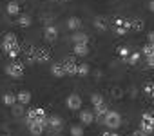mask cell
<instances>
[{
    "instance_id": "obj_14",
    "label": "cell",
    "mask_w": 154,
    "mask_h": 136,
    "mask_svg": "<svg viewBox=\"0 0 154 136\" xmlns=\"http://www.w3.org/2000/svg\"><path fill=\"white\" fill-rule=\"evenodd\" d=\"M15 96H17V104H20L24 107H27L31 104V98H33L29 91H18V93H15Z\"/></svg>"
},
{
    "instance_id": "obj_3",
    "label": "cell",
    "mask_w": 154,
    "mask_h": 136,
    "mask_svg": "<svg viewBox=\"0 0 154 136\" xmlns=\"http://www.w3.org/2000/svg\"><path fill=\"white\" fill-rule=\"evenodd\" d=\"M4 73L9 76V78H15V80H20L26 73V63L20 60V58H15V60H9L6 65H4Z\"/></svg>"
},
{
    "instance_id": "obj_7",
    "label": "cell",
    "mask_w": 154,
    "mask_h": 136,
    "mask_svg": "<svg viewBox=\"0 0 154 136\" xmlns=\"http://www.w3.org/2000/svg\"><path fill=\"white\" fill-rule=\"evenodd\" d=\"M45 131H49L53 136H58L63 131V120L58 114H47V127Z\"/></svg>"
},
{
    "instance_id": "obj_34",
    "label": "cell",
    "mask_w": 154,
    "mask_h": 136,
    "mask_svg": "<svg viewBox=\"0 0 154 136\" xmlns=\"http://www.w3.org/2000/svg\"><path fill=\"white\" fill-rule=\"evenodd\" d=\"M131 96H132V98L138 96V89H136V87H131Z\"/></svg>"
},
{
    "instance_id": "obj_23",
    "label": "cell",
    "mask_w": 154,
    "mask_h": 136,
    "mask_svg": "<svg viewBox=\"0 0 154 136\" xmlns=\"http://www.w3.org/2000/svg\"><path fill=\"white\" fill-rule=\"evenodd\" d=\"M89 73H91V67H89V63H85V62H78V69H76V76L85 78Z\"/></svg>"
},
{
    "instance_id": "obj_27",
    "label": "cell",
    "mask_w": 154,
    "mask_h": 136,
    "mask_svg": "<svg viewBox=\"0 0 154 136\" xmlns=\"http://www.w3.org/2000/svg\"><path fill=\"white\" fill-rule=\"evenodd\" d=\"M143 94L152 100V96H154V84H152V82H145V85H143Z\"/></svg>"
},
{
    "instance_id": "obj_35",
    "label": "cell",
    "mask_w": 154,
    "mask_h": 136,
    "mask_svg": "<svg viewBox=\"0 0 154 136\" xmlns=\"http://www.w3.org/2000/svg\"><path fill=\"white\" fill-rule=\"evenodd\" d=\"M131 136H147V134H143V132H141L140 129H136V131H134V132H132Z\"/></svg>"
},
{
    "instance_id": "obj_13",
    "label": "cell",
    "mask_w": 154,
    "mask_h": 136,
    "mask_svg": "<svg viewBox=\"0 0 154 136\" xmlns=\"http://www.w3.org/2000/svg\"><path fill=\"white\" fill-rule=\"evenodd\" d=\"M93 26H94V29H96V31H100V33H105V31L109 29V22H107V18H105V17H102V15L94 17Z\"/></svg>"
},
{
    "instance_id": "obj_38",
    "label": "cell",
    "mask_w": 154,
    "mask_h": 136,
    "mask_svg": "<svg viewBox=\"0 0 154 136\" xmlns=\"http://www.w3.org/2000/svg\"><path fill=\"white\" fill-rule=\"evenodd\" d=\"M51 2H58V0H51Z\"/></svg>"
},
{
    "instance_id": "obj_26",
    "label": "cell",
    "mask_w": 154,
    "mask_h": 136,
    "mask_svg": "<svg viewBox=\"0 0 154 136\" xmlns=\"http://www.w3.org/2000/svg\"><path fill=\"white\" fill-rule=\"evenodd\" d=\"M24 113H26V107H24V105H20V104H15V105L11 107V114H13L15 118H22V116H24Z\"/></svg>"
},
{
    "instance_id": "obj_4",
    "label": "cell",
    "mask_w": 154,
    "mask_h": 136,
    "mask_svg": "<svg viewBox=\"0 0 154 136\" xmlns=\"http://www.w3.org/2000/svg\"><path fill=\"white\" fill-rule=\"evenodd\" d=\"M102 125H105L109 131L120 129V125H122V114L118 111H114V109H109L103 114V118H102Z\"/></svg>"
},
{
    "instance_id": "obj_21",
    "label": "cell",
    "mask_w": 154,
    "mask_h": 136,
    "mask_svg": "<svg viewBox=\"0 0 154 136\" xmlns=\"http://www.w3.org/2000/svg\"><path fill=\"white\" fill-rule=\"evenodd\" d=\"M140 60H141V54H140V51H131V53L127 54V58L123 60V63H127V65H136Z\"/></svg>"
},
{
    "instance_id": "obj_20",
    "label": "cell",
    "mask_w": 154,
    "mask_h": 136,
    "mask_svg": "<svg viewBox=\"0 0 154 136\" xmlns=\"http://www.w3.org/2000/svg\"><path fill=\"white\" fill-rule=\"evenodd\" d=\"M51 75H53L54 78H63V76H65V71H63V67H62V62L51 63Z\"/></svg>"
},
{
    "instance_id": "obj_18",
    "label": "cell",
    "mask_w": 154,
    "mask_h": 136,
    "mask_svg": "<svg viewBox=\"0 0 154 136\" xmlns=\"http://www.w3.org/2000/svg\"><path fill=\"white\" fill-rule=\"evenodd\" d=\"M80 27H82V18H78V17H71V18H67V29L69 31H80Z\"/></svg>"
},
{
    "instance_id": "obj_25",
    "label": "cell",
    "mask_w": 154,
    "mask_h": 136,
    "mask_svg": "<svg viewBox=\"0 0 154 136\" xmlns=\"http://www.w3.org/2000/svg\"><path fill=\"white\" fill-rule=\"evenodd\" d=\"M2 104L8 105V107H13V105L17 104V96H15V93H4V94H2Z\"/></svg>"
},
{
    "instance_id": "obj_15",
    "label": "cell",
    "mask_w": 154,
    "mask_h": 136,
    "mask_svg": "<svg viewBox=\"0 0 154 136\" xmlns=\"http://www.w3.org/2000/svg\"><path fill=\"white\" fill-rule=\"evenodd\" d=\"M80 122L82 125H91L94 123V114L91 109H80Z\"/></svg>"
},
{
    "instance_id": "obj_11",
    "label": "cell",
    "mask_w": 154,
    "mask_h": 136,
    "mask_svg": "<svg viewBox=\"0 0 154 136\" xmlns=\"http://www.w3.org/2000/svg\"><path fill=\"white\" fill-rule=\"evenodd\" d=\"M58 35H60V29H58V26L56 24H45V27H44V38L47 40V42H56L58 40Z\"/></svg>"
},
{
    "instance_id": "obj_30",
    "label": "cell",
    "mask_w": 154,
    "mask_h": 136,
    "mask_svg": "<svg viewBox=\"0 0 154 136\" xmlns=\"http://www.w3.org/2000/svg\"><path fill=\"white\" fill-rule=\"evenodd\" d=\"M111 96H112L114 100L122 98V96H123V89H122V87H112V89H111Z\"/></svg>"
},
{
    "instance_id": "obj_24",
    "label": "cell",
    "mask_w": 154,
    "mask_h": 136,
    "mask_svg": "<svg viewBox=\"0 0 154 136\" xmlns=\"http://www.w3.org/2000/svg\"><path fill=\"white\" fill-rule=\"evenodd\" d=\"M17 24L20 26V27H24V29H27V27H31L33 26V18L29 17V15H18V20H17Z\"/></svg>"
},
{
    "instance_id": "obj_33",
    "label": "cell",
    "mask_w": 154,
    "mask_h": 136,
    "mask_svg": "<svg viewBox=\"0 0 154 136\" xmlns=\"http://www.w3.org/2000/svg\"><path fill=\"white\" fill-rule=\"evenodd\" d=\"M147 44H154V33L152 31H149V35H147Z\"/></svg>"
},
{
    "instance_id": "obj_31",
    "label": "cell",
    "mask_w": 154,
    "mask_h": 136,
    "mask_svg": "<svg viewBox=\"0 0 154 136\" xmlns=\"http://www.w3.org/2000/svg\"><path fill=\"white\" fill-rule=\"evenodd\" d=\"M129 53H131V49H129V47H125V45H122V47H118V54L122 56V60H125Z\"/></svg>"
},
{
    "instance_id": "obj_12",
    "label": "cell",
    "mask_w": 154,
    "mask_h": 136,
    "mask_svg": "<svg viewBox=\"0 0 154 136\" xmlns=\"http://www.w3.org/2000/svg\"><path fill=\"white\" fill-rule=\"evenodd\" d=\"M33 58H35V63H44L51 60V53L45 47H33Z\"/></svg>"
},
{
    "instance_id": "obj_17",
    "label": "cell",
    "mask_w": 154,
    "mask_h": 136,
    "mask_svg": "<svg viewBox=\"0 0 154 136\" xmlns=\"http://www.w3.org/2000/svg\"><path fill=\"white\" fill-rule=\"evenodd\" d=\"M6 11H8V15H11V17H18L20 11H22V6L18 4V0H11V2L6 6Z\"/></svg>"
},
{
    "instance_id": "obj_28",
    "label": "cell",
    "mask_w": 154,
    "mask_h": 136,
    "mask_svg": "<svg viewBox=\"0 0 154 136\" xmlns=\"http://www.w3.org/2000/svg\"><path fill=\"white\" fill-rule=\"evenodd\" d=\"M100 104H105V96H103V94H100V93L91 94V105L94 107V105H100Z\"/></svg>"
},
{
    "instance_id": "obj_6",
    "label": "cell",
    "mask_w": 154,
    "mask_h": 136,
    "mask_svg": "<svg viewBox=\"0 0 154 136\" xmlns=\"http://www.w3.org/2000/svg\"><path fill=\"white\" fill-rule=\"evenodd\" d=\"M143 134L147 136H152L154 134V114L150 111H145L141 113V118H140V127H138Z\"/></svg>"
},
{
    "instance_id": "obj_32",
    "label": "cell",
    "mask_w": 154,
    "mask_h": 136,
    "mask_svg": "<svg viewBox=\"0 0 154 136\" xmlns=\"http://www.w3.org/2000/svg\"><path fill=\"white\" fill-rule=\"evenodd\" d=\"M102 136H120V134H118L116 131H103Z\"/></svg>"
},
{
    "instance_id": "obj_1",
    "label": "cell",
    "mask_w": 154,
    "mask_h": 136,
    "mask_svg": "<svg viewBox=\"0 0 154 136\" xmlns=\"http://www.w3.org/2000/svg\"><path fill=\"white\" fill-rule=\"evenodd\" d=\"M26 125L33 136H42L47 127V113L44 107H31L27 113H24Z\"/></svg>"
},
{
    "instance_id": "obj_5",
    "label": "cell",
    "mask_w": 154,
    "mask_h": 136,
    "mask_svg": "<svg viewBox=\"0 0 154 136\" xmlns=\"http://www.w3.org/2000/svg\"><path fill=\"white\" fill-rule=\"evenodd\" d=\"M112 33L116 36H125L127 33H131V18H125V17H116L112 20V26H111Z\"/></svg>"
},
{
    "instance_id": "obj_9",
    "label": "cell",
    "mask_w": 154,
    "mask_h": 136,
    "mask_svg": "<svg viewBox=\"0 0 154 136\" xmlns=\"http://www.w3.org/2000/svg\"><path fill=\"white\" fill-rule=\"evenodd\" d=\"M140 54H141V58H145L147 67H149V69H152V67H154V44H145L141 47Z\"/></svg>"
},
{
    "instance_id": "obj_36",
    "label": "cell",
    "mask_w": 154,
    "mask_h": 136,
    "mask_svg": "<svg viewBox=\"0 0 154 136\" xmlns=\"http://www.w3.org/2000/svg\"><path fill=\"white\" fill-rule=\"evenodd\" d=\"M149 11H154V2H152V0L149 2Z\"/></svg>"
},
{
    "instance_id": "obj_22",
    "label": "cell",
    "mask_w": 154,
    "mask_h": 136,
    "mask_svg": "<svg viewBox=\"0 0 154 136\" xmlns=\"http://www.w3.org/2000/svg\"><path fill=\"white\" fill-rule=\"evenodd\" d=\"M145 29V22L141 20V18H131V31H134V33H141Z\"/></svg>"
},
{
    "instance_id": "obj_2",
    "label": "cell",
    "mask_w": 154,
    "mask_h": 136,
    "mask_svg": "<svg viewBox=\"0 0 154 136\" xmlns=\"http://www.w3.org/2000/svg\"><path fill=\"white\" fill-rule=\"evenodd\" d=\"M2 51H4V54L9 56V60H15V58H18L22 54V45H20V42H18L15 33H6L4 35V38H2Z\"/></svg>"
},
{
    "instance_id": "obj_19",
    "label": "cell",
    "mask_w": 154,
    "mask_h": 136,
    "mask_svg": "<svg viewBox=\"0 0 154 136\" xmlns=\"http://www.w3.org/2000/svg\"><path fill=\"white\" fill-rule=\"evenodd\" d=\"M72 51H74V56L84 58V56H87V54H89V45H87V44H74Z\"/></svg>"
},
{
    "instance_id": "obj_29",
    "label": "cell",
    "mask_w": 154,
    "mask_h": 136,
    "mask_svg": "<svg viewBox=\"0 0 154 136\" xmlns=\"http://www.w3.org/2000/svg\"><path fill=\"white\" fill-rule=\"evenodd\" d=\"M69 132H71V136H84V125H71V129H69Z\"/></svg>"
},
{
    "instance_id": "obj_8",
    "label": "cell",
    "mask_w": 154,
    "mask_h": 136,
    "mask_svg": "<svg viewBox=\"0 0 154 136\" xmlns=\"http://www.w3.org/2000/svg\"><path fill=\"white\" fill-rule=\"evenodd\" d=\"M62 62V67L65 71V76H76V69H78V60H76V56H67Z\"/></svg>"
},
{
    "instance_id": "obj_16",
    "label": "cell",
    "mask_w": 154,
    "mask_h": 136,
    "mask_svg": "<svg viewBox=\"0 0 154 136\" xmlns=\"http://www.w3.org/2000/svg\"><path fill=\"white\" fill-rule=\"evenodd\" d=\"M71 40H72V44H87L89 45V35L84 31H74Z\"/></svg>"
},
{
    "instance_id": "obj_37",
    "label": "cell",
    "mask_w": 154,
    "mask_h": 136,
    "mask_svg": "<svg viewBox=\"0 0 154 136\" xmlns=\"http://www.w3.org/2000/svg\"><path fill=\"white\" fill-rule=\"evenodd\" d=\"M62 2H71V0H62Z\"/></svg>"
},
{
    "instance_id": "obj_10",
    "label": "cell",
    "mask_w": 154,
    "mask_h": 136,
    "mask_svg": "<svg viewBox=\"0 0 154 136\" xmlns=\"http://www.w3.org/2000/svg\"><path fill=\"white\" fill-rule=\"evenodd\" d=\"M82 96L78 94V93H71L67 98H65V105H67V109L69 111H80L82 109Z\"/></svg>"
}]
</instances>
